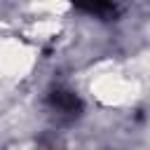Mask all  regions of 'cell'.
<instances>
[{"mask_svg":"<svg viewBox=\"0 0 150 150\" xmlns=\"http://www.w3.org/2000/svg\"><path fill=\"white\" fill-rule=\"evenodd\" d=\"M49 103H52L56 110L66 112V115H77V112L82 110L80 98H77L73 91H68V89H54V91L49 94Z\"/></svg>","mask_w":150,"mask_h":150,"instance_id":"cell-1","label":"cell"},{"mask_svg":"<svg viewBox=\"0 0 150 150\" xmlns=\"http://www.w3.org/2000/svg\"><path fill=\"white\" fill-rule=\"evenodd\" d=\"M77 9H82V12H89V14H94V16H98V19H112V16H115V12H117V7H115V5H110V2H94V5H77Z\"/></svg>","mask_w":150,"mask_h":150,"instance_id":"cell-2","label":"cell"}]
</instances>
